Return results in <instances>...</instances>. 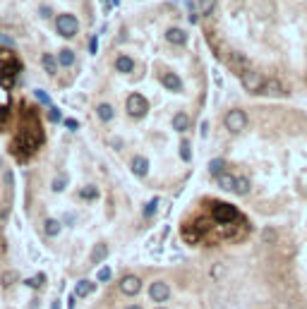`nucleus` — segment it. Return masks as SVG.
I'll return each mask as SVG.
<instances>
[{
  "label": "nucleus",
  "instance_id": "38",
  "mask_svg": "<svg viewBox=\"0 0 307 309\" xmlns=\"http://www.w3.org/2000/svg\"><path fill=\"white\" fill-rule=\"evenodd\" d=\"M51 309H60V300H53V305H51Z\"/></svg>",
  "mask_w": 307,
  "mask_h": 309
},
{
  "label": "nucleus",
  "instance_id": "15",
  "mask_svg": "<svg viewBox=\"0 0 307 309\" xmlns=\"http://www.w3.org/2000/svg\"><path fill=\"white\" fill-rule=\"evenodd\" d=\"M115 70L123 72V75H130V72L135 70V60H132L130 56H118V60H115Z\"/></svg>",
  "mask_w": 307,
  "mask_h": 309
},
{
  "label": "nucleus",
  "instance_id": "40",
  "mask_svg": "<svg viewBox=\"0 0 307 309\" xmlns=\"http://www.w3.org/2000/svg\"><path fill=\"white\" fill-rule=\"evenodd\" d=\"M156 309H166V307H156Z\"/></svg>",
  "mask_w": 307,
  "mask_h": 309
},
{
  "label": "nucleus",
  "instance_id": "37",
  "mask_svg": "<svg viewBox=\"0 0 307 309\" xmlns=\"http://www.w3.org/2000/svg\"><path fill=\"white\" fill-rule=\"evenodd\" d=\"M41 15L43 17H51V7H41Z\"/></svg>",
  "mask_w": 307,
  "mask_h": 309
},
{
  "label": "nucleus",
  "instance_id": "1",
  "mask_svg": "<svg viewBox=\"0 0 307 309\" xmlns=\"http://www.w3.org/2000/svg\"><path fill=\"white\" fill-rule=\"evenodd\" d=\"M247 125H250V117H247V113L243 111V108H230V111L225 113L224 127L230 132V135H240V132H245Z\"/></svg>",
  "mask_w": 307,
  "mask_h": 309
},
{
  "label": "nucleus",
  "instance_id": "24",
  "mask_svg": "<svg viewBox=\"0 0 307 309\" xmlns=\"http://www.w3.org/2000/svg\"><path fill=\"white\" fill-rule=\"evenodd\" d=\"M209 173H211L214 177H219L221 173H225V161L224 158H214V161L209 163Z\"/></svg>",
  "mask_w": 307,
  "mask_h": 309
},
{
  "label": "nucleus",
  "instance_id": "10",
  "mask_svg": "<svg viewBox=\"0 0 307 309\" xmlns=\"http://www.w3.org/2000/svg\"><path fill=\"white\" fill-rule=\"evenodd\" d=\"M262 94L264 96H286L288 91L283 89V84H281L279 79H266L264 86H262Z\"/></svg>",
  "mask_w": 307,
  "mask_h": 309
},
{
  "label": "nucleus",
  "instance_id": "21",
  "mask_svg": "<svg viewBox=\"0 0 307 309\" xmlns=\"http://www.w3.org/2000/svg\"><path fill=\"white\" fill-rule=\"evenodd\" d=\"M58 62H60V67H70V65H75V51L62 48V51L58 53Z\"/></svg>",
  "mask_w": 307,
  "mask_h": 309
},
{
  "label": "nucleus",
  "instance_id": "20",
  "mask_svg": "<svg viewBox=\"0 0 307 309\" xmlns=\"http://www.w3.org/2000/svg\"><path fill=\"white\" fill-rule=\"evenodd\" d=\"M197 10L202 17H209L216 10V0H197Z\"/></svg>",
  "mask_w": 307,
  "mask_h": 309
},
{
  "label": "nucleus",
  "instance_id": "34",
  "mask_svg": "<svg viewBox=\"0 0 307 309\" xmlns=\"http://www.w3.org/2000/svg\"><path fill=\"white\" fill-rule=\"evenodd\" d=\"M48 117H51L53 122H58V120H60V111H58V108H53V106H51V111H48Z\"/></svg>",
  "mask_w": 307,
  "mask_h": 309
},
{
  "label": "nucleus",
  "instance_id": "16",
  "mask_svg": "<svg viewBox=\"0 0 307 309\" xmlns=\"http://www.w3.org/2000/svg\"><path fill=\"white\" fill-rule=\"evenodd\" d=\"M106 256H108V245L106 242H96L94 250H91V264H101Z\"/></svg>",
  "mask_w": 307,
  "mask_h": 309
},
{
  "label": "nucleus",
  "instance_id": "29",
  "mask_svg": "<svg viewBox=\"0 0 307 309\" xmlns=\"http://www.w3.org/2000/svg\"><path fill=\"white\" fill-rule=\"evenodd\" d=\"M156 206H159V197L149 199V204L144 206V216H146V218H149V216H154V211H156Z\"/></svg>",
  "mask_w": 307,
  "mask_h": 309
},
{
  "label": "nucleus",
  "instance_id": "35",
  "mask_svg": "<svg viewBox=\"0 0 307 309\" xmlns=\"http://www.w3.org/2000/svg\"><path fill=\"white\" fill-rule=\"evenodd\" d=\"M65 125H67L70 130H77V127H80V125H77V120H72V117H70V120H65Z\"/></svg>",
  "mask_w": 307,
  "mask_h": 309
},
{
  "label": "nucleus",
  "instance_id": "19",
  "mask_svg": "<svg viewBox=\"0 0 307 309\" xmlns=\"http://www.w3.org/2000/svg\"><path fill=\"white\" fill-rule=\"evenodd\" d=\"M252 185L247 177H243V175H238L235 177V194H240V197H245V194H250Z\"/></svg>",
  "mask_w": 307,
  "mask_h": 309
},
{
  "label": "nucleus",
  "instance_id": "5",
  "mask_svg": "<svg viewBox=\"0 0 307 309\" xmlns=\"http://www.w3.org/2000/svg\"><path fill=\"white\" fill-rule=\"evenodd\" d=\"M238 218H240V213H238V209L233 204H216L214 206V221H219V223H235Z\"/></svg>",
  "mask_w": 307,
  "mask_h": 309
},
{
  "label": "nucleus",
  "instance_id": "13",
  "mask_svg": "<svg viewBox=\"0 0 307 309\" xmlns=\"http://www.w3.org/2000/svg\"><path fill=\"white\" fill-rule=\"evenodd\" d=\"M235 177H238V175H230V173H221V175L216 177V182H219V187H221L224 192H235Z\"/></svg>",
  "mask_w": 307,
  "mask_h": 309
},
{
  "label": "nucleus",
  "instance_id": "26",
  "mask_svg": "<svg viewBox=\"0 0 307 309\" xmlns=\"http://www.w3.org/2000/svg\"><path fill=\"white\" fill-rule=\"evenodd\" d=\"M230 62H233V67H243V72H245V70H250V62H247V58L238 56V53H233V56H230Z\"/></svg>",
  "mask_w": 307,
  "mask_h": 309
},
{
  "label": "nucleus",
  "instance_id": "33",
  "mask_svg": "<svg viewBox=\"0 0 307 309\" xmlns=\"http://www.w3.org/2000/svg\"><path fill=\"white\" fill-rule=\"evenodd\" d=\"M15 281H17V273L15 271H5L2 273V285H12Z\"/></svg>",
  "mask_w": 307,
  "mask_h": 309
},
{
  "label": "nucleus",
  "instance_id": "18",
  "mask_svg": "<svg viewBox=\"0 0 307 309\" xmlns=\"http://www.w3.org/2000/svg\"><path fill=\"white\" fill-rule=\"evenodd\" d=\"M43 230H46V235H48V237H58V235H60V230H62V223H60L58 218H48V221L43 223Z\"/></svg>",
  "mask_w": 307,
  "mask_h": 309
},
{
  "label": "nucleus",
  "instance_id": "31",
  "mask_svg": "<svg viewBox=\"0 0 307 309\" xmlns=\"http://www.w3.org/2000/svg\"><path fill=\"white\" fill-rule=\"evenodd\" d=\"M96 278H99V283H108V281H111V269H108V266H103V269H99V273H96Z\"/></svg>",
  "mask_w": 307,
  "mask_h": 309
},
{
  "label": "nucleus",
  "instance_id": "3",
  "mask_svg": "<svg viewBox=\"0 0 307 309\" xmlns=\"http://www.w3.org/2000/svg\"><path fill=\"white\" fill-rule=\"evenodd\" d=\"M125 111H127L130 117L140 120V117H144V115L149 113V101H146L142 94H130L127 101H125Z\"/></svg>",
  "mask_w": 307,
  "mask_h": 309
},
{
  "label": "nucleus",
  "instance_id": "36",
  "mask_svg": "<svg viewBox=\"0 0 307 309\" xmlns=\"http://www.w3.org/2000/svg\"><path fill=\"white\" fill-rule=\"evenodd\" d=\"M0 41H2L5 46H12V43H15V41H12V39H7V36H0Z\"/></svg>",
  "mask_w": 307,
  "mask_h": 309
},
{
  "label": "nucleus",
  "instance_id": "7",
  "mask_svg": "<svg viewBox=\"0 0 307 309\" xmlns=\"http://www.w3.org/2000/svg\"><path fill=\"white\" fill-rule=\"evenodd\" d=\"M149 297L154 300V302H166V300H170V285L164 281H154L151 285H149Z\"/></svg>",
  "mask_w": 307,
  "mask_h": 309
},
{
  "label": "nucleus",
  "instance_id": "4",
  "mask_svg": "<svg viewBox=\"0 0 307 309\" xmlns=\"http://www.w3.org/2000/svg\"><path fill=\"white\" fill-rule=\"evenodd\" d=\"M240 82H243L247 94H262V86H264L266 79L259 72H254V70H245V72H240Z\"/></svg>",
  "mask_w": 307,
  "mask_h": 309
},
{
  "label": "nucleus",
  "instance_id": "2",
  "mask_svg": "<svg viewBox=\"0 0 307 309\" xmlns=\"http://www.w3.org/2000/svg\"><path fill=\"white\" fill-rule=\"evenodd\" d=\"M56 31L62 36V39H72V36H77V31H80V22H77V17H75V15H70V12L58 15V17H56Z\"/></svg>",
  "mask_w": 307,
  "mask_h": 309
},
{
  "label": "nucleus",
  "instance_id": "8",
  "mask_svg": "<svg viewBox=\"0 0 307 309\" xmlns=\"http://www.w3.org/2000/svg\"><path fill=\"white\" fill-rule=\"evenodd\" d=\"M161 84L166 86L168 91H173V94H180L183 91V79L175 72H164L161 75Z\"/></svg>",
  "mask_w": 307,
  "mask_h": 309
},
{
  "label": "nucleus",
  "instance_id": "30",
  "mask_svg": "<svg viewBox=\"0 0 307 309\" xmlns=\"http://www.w3.org/2000/svg\"><path fill=\"white\" fill-rule=\"evenodd\" d=\"M224 273H225L224 264H214V269H211V278H214V281H219V278H224Z\"/></svg>",
  "mask_w": 307,
  "mask_h": 309
},
{
  "label": "nucleus",
  "instance_id": "14",
  "mask_svg": "<svg viewBox=\"0 0 307 309\" xmlns=\"http://www.w3.org/2000/svg\"><path fill=\"white\" fill-rule=\"evenodd\" d=\"M41 65H43V70L53 77V75H58V67H60V62H58L56 56H51V53H43L41 56Z\"/></svg>",
  "mask_w": 307,
  "mask_h": 309
},
{
  "label": "nucleus",
  "instance_id": "23",
  "mask_svg": "<svg viewBox=\"0 0 307 309\" xmlns=\"http://www.w3.org/2000/svg\"><path fill=\"white\" fill-rule=\"evenodd\" d=\"M80 199H84V201H94V199H99V187H96V185H86V187H82V190H80Z\"/></svg>",
  "mask_w": 307,
  "mask_h": 309
},
{
  "label": "nucleus",
  "instance_id": "22",
  "mask_svg": "<svg viewBox=\"0 0 307 309\" xmlns=\"http://www.w3.org/2000/svg\"><path fill=\"white\" fill-rule=\"evenodd\" d=\"M94 288H96V285H94L91 281H80L77 283V288H75V295H77V297H86V295L94 292Z\"/></svg>",
  "mask_w": 307,
  "mask_h": 309
},
{
  "label": "nucleus",
  "instance_id": "25",
  "mask_svg": "<svg viewBox=\"0 0 307 309\" xmlns=\"http://www.w3.org/2000/svg\"><path fill=\"white\" fill-rule=\"evenodd\" d=\"M180 158H183L185 163H190V161H192V146H190V141H187V139L180 141Z\"/></svg>",
  "mask_w": 307,
  "mask_h": 309
},
{
  "label": "nucleus",
  "instance_id": "12",
  "mask_svg": "<svg viewBox=\"0 0 307 309\" xmlns=\"http://www.w3.org/2000/svg\"><path fill=\"white\" fill-rule=\"evenodd\" d=\"M173 130L175 132H187L190 130V115L187 113H175L173 115Z\"/></svg>",
  "mask_w": 307,
  "mask_h": 309
},
{
  "label": "nucleus",
  "instance_id": "32",
  "mask_svg": "<svg viewBox=\"0 0 307 309\" xmlns=\"http://www.w3.org/2000/svg\"><path fill=\"white\" fill-rule=\"evenodd\" d=\"M34 96H36V98H39V101H41L43 106H48V108H51V96H48L46 91H41V89H36V91H34Z\"/></svg>",
  "mask_w": 307,
  "mask_h": 309
},
{
  "label": "nucleus",
  "instance_id": "11",
  "mask_svg": "<svg viewBox=\"0 0 307 309\" xmlns=\"http://www.w3.org/2000/svg\"><path fill=\"white\" fill-rule=\"evenodd\" d=\"M130 168H132V173H135L137 177H146V175H149V158L135 156V158L130 161Z\"/></svg>",
  "mask_w": 307,
  "mask_h": 309
},
{
  "label": "nucleus",
  "instance_id": "17",
  "mask_svg": "<svg viewBox=\"0 0 307 309\" xmlns=\"http://www.w3.org/2000/svg\"><path fill=\"white\" fill-rule=\"evenodd\" d=\"M96 115H99V120H101V122H111L113 115H115V111H113L111 103H99V106H96Z\"/></svg>",
  "mask_w": 307,
  "mask_h": 309
},
{
  "label": "nucleus",
  "instance_id": "27",
  "mask_svg": "<svg viewBox=\"0 0 307 309\" xmlns=\"http://www.w3.org/2000/svg\"><path fill=\"white\" fill-rule=\"evenodd\" d=\"M65 187H67V177H65V175H58L56 180L51 182V190H53V192H62Z\"/></svg>",
  "mask_w": 307,
  "mask_h": 309
},
{
  "label": "nucleus",
  "instance_id": "39",
  "mask_svg": "<svg viewBox=\"0 0 307 309\" xmlns=\"http://www.w3.org/2000/svg\"><path fill=\"white\" fill-rule=\"evenodd\" d=\"M125 309H142V307H137V305H130V307H125Z\"/></svg>",
  "mask_w": 307,
  "mask_h": 309
},
{
  "label": "nucleus",
  "instance_id": "28",
  "mask_svg": "<svg viewBox=\"0 0 307 309\" xmlns=\"http://www.w3.org/2000/svg\"><path fill=\"white\" fill-rule=\"evenodd\" d=\"M43 281H46V273H36V276H34V278H27V285L29 288H34V290H36V288H41V285H43Z\"/></svg>",
  "mask_w": 307,
  "mask_h": 309
},
{
  "label": "nucleus",
  "instance_id": "6",
  "mask_svg": "<svg viewBox=\"0 0 307 309\" xmlns=\"http://www.w3.org/2000/svg\"><path fill=\"white\" fill-rule=\"evenodd\" d=\"M118 288H120V292L125 297H135V295H140V290H142V278L135 276V273H127V276L120 278Z\"/></svg>",
  "mask_w": 307,
  "mask_h": 309
},
{
  "label": "nucleus",
  "instance_id": "9",
  "mask_svg": "<svg viewBox=\"0 0 307 309\" xmlns=\"http://www.w3.org/2000/svg\"><path fill=\"white\" fill-rule=\"evenodd\" d=\"M166 41L173 46H183V43H187V31L180 27H170L166 31Z\"/></svg>",
  "mask_w": 307,
  "mask_h": 309
}]
</instances>
